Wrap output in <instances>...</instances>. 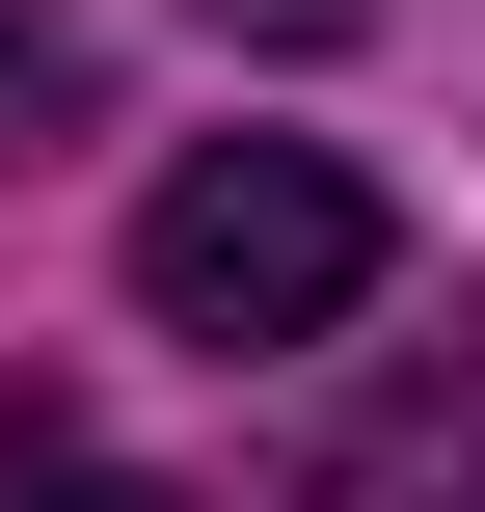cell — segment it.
<instances>
[{
  "instance_id": "1",
  "label": "cell",
  "mask_w": 485,
  "mask_h": 512,
  "mask_svg": "<svg viewBox=\"0 0 485 512\" xmlns=\"http://www.w3.org/2000/svg\"><path fill=\"white\" fill-rule=\"evenodd\" d=\"M378 270H405V216L324 135H189L135 189V324H189V351H324V324H378Z\"/></svg>"
},
{
  "instance_id": "2",
  "label": "cell",
  "mask_w": 485,
  "mask_h": 512,
  "mask_svg": "<svg viewBox=\"0 0 485 512\" xmlns=\"http://www.w3.org/2000/svg\"><path fill=\"white\" fill-rule=\"evenodd\" d=\"M0 512H189V486H135V459H108L54 378H0Z\"/></svg>"
},
{
  "instance_id": "3",
  "label": "cell",
  "mask_w": 485,
  "mask_h": 512,
  "mask_svg": "<svg viewBox=\"0 0 485 512\" xmlns=\"http://www.w3.org/2000/svg\"><path fill=\"white\" fill-rule=\"evenodd\" d=\"M81 108H108V54H81V27H54V0H0V162H54V135H81Z\"/></svg>"
},
{
  "instance_id": "4",
  "label": "cell",
  "mask_w": 485,
  "mask_h": 512,
  "mask_svg": "<svg viewBox=\"0 0 485 512\" xmlns=\"http://www.w3.org/2000/svg\"><path fill=\"white\" fill-rule=\"evenodd\" d=\"M216 27H351V0H216Z\"/></svg>"
}]
</instances>
